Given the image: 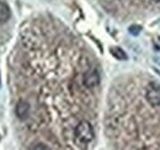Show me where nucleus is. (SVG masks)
<instances>
[{"label": "nucleus", "mask_w": 160, "mask_h": 150, "mask_svg": "<svg viewBox=\"0 0 160 150\" xmlns=\"http://www.w3.org/2000/svg\"><path fill=\"white\" fill-rule=\"evenodd\" d=\"M15 113L20 119H26L30 116V105H28V102L23 101V100L19 101L16 103V107H15Z\"/></svg>", "instance_id": "4"}, {"label": "nucleus", "mask_w": 160, "mask_h": 150, "mask_svg": "<svg viewBox=\"0 0 160 150\" xmlns=\"http://www.w3.org/2000/svg\"><path fill=\"white\" fill-rule=\"evenodd\" d=\"M11 12H10V8L8 6L6 2L0 1V23L6 22L8 20L10 19Z\"/></svg>", "instance_id": "5"}, {"label": "nucleus", "mask_w": 160, "mask_h": 150, "mask_svg": "<svg viewBox=\"0 0 160 150\" xmlns=\"http://www.w3.org/2000/svg\"><path fill=\"white\" fill-rule=\"evenodd\" d=\"M75 138L80 143H90L94 139V129L92 126L88 121H81L77 124L74 129Z\"/></svg>", "instance_id": "1"}, {"label": "nucleus", "mask_w": 160, "mask_h": 150, "mask_svg": "<svg viewBox=\"0 0 160 150\" xmlns=\"http://www.w3.org/2000/svg\"><path fill=\"white\" fill-rule=\"evenodd\" d=\"M154 1H160V0H154Z\"/></svg>", "instance_id": "9"}, {"label": "nucleus", "mask_w": 160, "mask_h": 150, "mask_svg": "<svg viewBox=\"0 0 160 150\" xmlns=\"http://www.w3.org/2000/svg\"><path fill=\"white\" fill-rule=\"evenodd\" d=\"M111 54L115 57L116 59H118V60H126V59H127L126 52H124L123 49L118 48V47H113V48L111 49Z\"/></svg>", "instance_id": "6"}, {"label": "nucleus", "mask_w": 160, "mask_h": 150, "mask_svg": "<svg viewBox=\"0 0 160 150\" xmlns=\"http://www.w3.org/2000/svg\"><path fill=\"white\" fill-rule=\"evenodd\" d=\"M145 100L152 107L160 106V86L155 82H150L145 90Z\"/></svg>", "instance_id": "2"}, {"label": "nucleus", "mask_w": 160, "mask_h": 150, "mask_svg": "<svg viewBox=\"0 0 160 150\" xmlns=\"http://www.w3.org/2000/svg\"><path fill=\"white\" fill-rule=\"evenodd\" d=\"M82 82L86 88L92 89L95 88L99 82H100V75L98 73V70L95 69H90L88 72H85V74L82 76Z\"/></svg>", "instance_id": "3"}, {"label": "nucleus", "mask_w": 160, "mask_h": 150, "mask_svg": "<svg viewBox=\"0 0 160 150\" xmlns=\"http://www.w3.org/2000/svg\"><path fill=\"white\" fill-rule=\"evenodd\" d=\"M139 30H140L139 26H131V27H129V32H131L132 35H138V33H139Z\"/></svg>", "instance_id": "8"}, {"label": "nucleus", "mask_w": 160, "mask_h": 150, "mask_svg": "<svg viewBox=\"0 0 160 150\" xmlns=\"http://www.w3.org/2000/svg\"><path fill=\"white\" fill-rule=\"evenodd\" d=\"M32 150H51L47 145H44V144H36L33 148H32Z\"/></svg>", "instance_id": "7"}]
</instances>
